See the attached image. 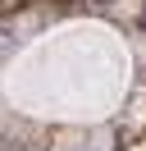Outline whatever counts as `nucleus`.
Instances as JSON below:
<instances>
[{
	"instance_id": "obj_1",
	"label": "nucleus",
	"mask_w": 146,
	"mask_h": 151,
	"mask_svg": "<svg viewBox=\"0 0 146 151\" xmlns=\"http://www.w3.org/2000/svg\"><path fill=\"white\" fill-rule=\"evenodd\" d=\"M91 151H114V147H110V142H100V147H91Z\"/></svg>"
}]
</instances>
